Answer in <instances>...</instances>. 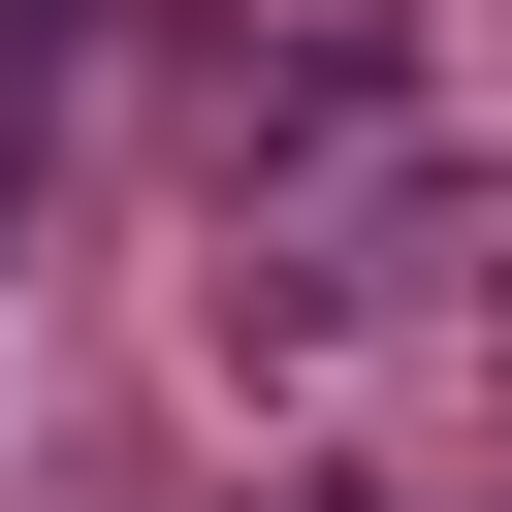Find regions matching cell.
<instances>
[{
	"mask_svg": "<svg viewBox=\"0 0 512 512\" xmlns=\"http://www.w3.org/2000/svg\"><path fill=\"white\" fill-rule=\"evenodd\" d=\"M288 512H416V480H288Z\"/></svg>",
	"mask_w": 512,
	"mask_h": 512,
	"instance_id": "1",
	"label": "cell"
}]
</instances>
